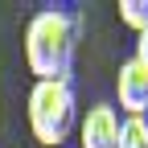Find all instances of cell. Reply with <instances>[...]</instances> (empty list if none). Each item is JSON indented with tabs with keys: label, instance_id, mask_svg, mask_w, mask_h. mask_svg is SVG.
Segmentation results:
<instances>
[{
	"label": "cell",
	"instance_id": "obj_7",
	"mask_svg": "<svg viewBox=\"0 0 148 148\" xmlns=\"http://www.w3.org/2000/svg\"><path fill=\"white\" fill-rule=\"evenodd\" d=\"M136 58H144V62H148V25L136 33Z\"/></svg>",
	"mask_w": 148,
	"mask_h": 148
},
{
	"label": "cell",
	"instance_id": "obj_2",
	"mask_svg": "<svg viewBox=\"0 0 148 148\" xmlns=\"http://www.w3.org/2000/svg\"><path fill=\"white\" fill-rule=\"evenodd\" d=\"M29 127L37 144L58 148L78 127V99L70 82H33L29 90Z\"/></svg>",
	"mask_w": 148,
	"mask_h": 148
},
{
	"label": "cell",
	"instance_id": "obj_3",
	"mask_svg": "<svg viewBox=\"0 0 148 148\" xmlns=\"http://www.w3.org/2000/svg\"><path fill=\"white\" fill-rule=\"evenodd\" d=\"M115 95H119V107L127 115H148V62L144 58H127L115 74Z\"/></svg>",
	"mask_w": 148,
	"mask_h": 148
},
{
	"label": "cell",
	"instance_id": "obj_5",
	"mask_svg": "<svg viewBox=\"0 0 148 148\" xmlns=\"http://www.w3.org/2000/svg\"><path fill=\"white\" fill-rule=\"evenodd\" d=\"M115 148H148V115H123Z\"/></svg>",
	"mask_w": 148,
	"mask_h": 148
},
{
	"label": "cell",
	"instance_id": "obj_6",
	"mask_svg": "<svg viewBox=\"0 0 148 148\" xmlns=\"http://www.w3.org/2000/svg\"><path fill=\"white\" fill-rule=\"evenodd\" d=\"M119 21L140 33L148 25V0H119Z\"/></svg>",
	"mask_w": 148,
	"mask_h": 148
},
{
	"label": "cell",
	"instance_id": "obj_1",
	"mask_svg": "<svg viewBox=\"0 0 148 148\" xmlns=\"http://www.w3.org/2000/svg\"><path fill=\"white\" fill-rule=\"evenodd\" d=\"M78 53V21L62 8H41L25 25V62L37 82H70Z\"/></svg>",
	"mask_w": 148,
	"mask_h": 148
},
{
	"label": "cell",
	"instance_id": "obj_4",
	"mask_svg": "<svg viewBox=\"0 0 148 148\" xmlns=\"http://www.w3.org/2000/svg\"><path fill=\"white\" fill-rule=\"evenodd\" d=\"M119 140V115L111 103L86 107V115L78 119V144L82 148H115Z\"/></svg>",
	"mask_w": 148,
	"mask_h": 148
}]
</instances>
